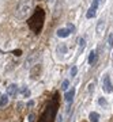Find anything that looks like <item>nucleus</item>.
I'll use <instances>...</instances> for the list:
<instances>
[{
  "instance_id": "obj_3",
  "label": "nucleus",
  "mask_w": 113,
  "mask_h": 122,
  "mask_svg": "<svg viewBox=\"0 0 113 122\" xmlns=\"http://www.w3.org/2000/svg\"><path fill=\"white\" fill-rule=\"evenodd\" d=\"M29 10H30V3H29V1H27V3H22V4L17 8L15 15H17V18L22 19V18L26 16V14L29 12Z\"/></svg>"
},
{
  "instance_id": "obj_10",
  "label": "nucleus",
  "mask_w": 113,
  "mask_h": 122,
  "mask_svg": "<svg viewBox=\"0 0 113 122\" xmlns=\"http://www.w3.org/2000/svg\"><path fill=\"white\" fill-rule=\"evenodd\" d=\"M96 12H97V7H94V5H91L90 8H89V11H87V14H86V16L90 19V18H93V16H96Z\"/></svg>"
},
{
  "instance_id": "obj_22",
  "label": "nucleus",
  "mask_w": 113,
  "mask_h": 122,
  "mask_svg": "<svg viewBox=\"0 0 113 122\" xmlns=\"http://www.w3.org/2000/svg\"><path fill=\"white\" fill-rule=\"evenodd\" d=\"M29 122H34V115H33V114L29 115Z\"/></svg>"
},
{
  "instance_id": "obj_19",
  "label": "nucleus",
  "mask_w": 113,
  "mask_h": 122,
  "mask_svg": "<svg viewBox=\"0 0 113 122\" xmlns=\"http://www.w3.org/2000/svg\"><path fill=\"white\" fill-rule=\"evenodd\" d=\"M101 3V0H93V4L91 5H94V7H97L98 8V4Z\"/></svg>"
},
{
  "instance_id": "obj_2",
  "label": "nucleus",
  "mask_w": 113,
  "mask_h": 122,
  "mask_svg": "<svg viewBox=\"0 0 113 122\" xmlns=\"http://www.w3.org/2000/svg\"><path fill=\"white\" fill-rule=\"evenodd\" d=\"M57 109H59V95L55 94L53 98L49 100V103L46 105L44 113L41 114L38 122H53V119L57 115Z\"/></svg>"
},
{
  "instance_id": "obj_17",
  "label": "nucleus",
  "mask_w": 113,
  "mask_h": 122,
  "mask_svg": "<svg viewBox=\"0 0 113 122\" xmlns=\"http://www.w3.org/2000/svg\"><path fill=\"white\" fill-rule=\"evenodd\" d=\"M76 72H78V68H76V66H72V68H71V76H75Z\"/></svg>"
},
{
  "instance_id": "obj_1",
  "label": "nucleus",
  "mask_w": 113,
  "mask_h": 122,
  "mask_svg": "<svg viewBox=\"0 0 113 122\" xmlns=\"http://www.w3.org/2000/svg\"><path fill=\"white\" fill-rule=\"evenodd\" d=\"M44 22H45V11L42 8H40V7H37L34 10V14L27 19V25H29L30 30L34 34L41 33V30L44 27Z\"/></svg>"
},
{
  "instance_id": "obj_15",
  "label": "nucleus",
  "mask_w": 113,
  "mask_h": 122,
  "mask_svg": "<svg viewBox=\"0 0 113 122\" xmlns=\"http://www.w3.org/2000/svg\"><path fill=\"white\" fill-rule=\"evenodd\" d=\"M22 94H23L25 98H29V96H30V91H29L27 88H23V90H22Z\"/></svg>"
},
{
  "instance_id": "obj_9",
  "label": "nucleus",
  "mask_w": 113,
  "mask_h": 122,
  "mask_svg": "<svg viewBox=\"0 0 113 122\" xmlns=\"http://www.w3.org/2000/svg\"><path fill=\"white\" fill-rule=\"evenodd\" d=\"M8 105V95H1L0 96V107H6Z\"/></svg>"
},
{
  "instance_id": "obj_13",
  "label": "nucleus",
  "mask_w": 113,
  "mask_h": 122,
  "mask_svg": "<svg viewBox=\"0 0 113 122\" xmlns=\"http://www.w3.org/2000/svg\"><path fill=\"white\" fill-rule=\"evenodd\" d=\"M78 44H79V49H80V50H83V49H85V46H86V41H85V38H79L78 39Z\"/></svg>"
},
{
  "instance_id": "obj_4",
  "label": "nucleus",
  "mask_w": 113,
  "mask_h": 122,
  "mask_svg": "<svg viewBox=\"0 0 113 122\" xmlns=\"http://www.w3.org/2000/svg\"><path fill=\"white\" fill-rule=\"evenodd\" d=\"M102 90H104V92H108V94L113 91V86L110 83V77L108 75H105L104 79H102Z\"/></svg>"
},
{
  "instance_id": "obj_8",
  "label": "nucleus",
  "mask_w": 113,
  "mask_h": 122,
  "mask_svg": "<svg viewBox=\"0 0 113 122\" xmlns=\"http://www.w3.org/2000/svg\"><path fill=\"white\" fill-rule=\"evenodd\" d=\"M96 62H97V53L94 52V50H91V52H90V54H89V64L94 65Z\"/></svg>"
},
{
  "instance_id": "obj_21",
  "label": "nucleus",
  "mask_w": 113,
  "mask_h": 122,
  "mask_svg": "<svg viewBox=\"0 0 113 122\" xmlns=\"http://www.w3.org/2000/svg\"><path fill=\"white\" fill-rule=\"evenodd\" d=\"M93 90H94V84H93V83H90V84H89V92H91Z\"/></svg>"
},
{
  "instance_id": "obj_14",
  "label": "nucleus",
  "mask_w": 113,
  "mask_h": 122,
  "mask_svg": "<svg viewBox=\"0 0 113 122\" xmlns=\"http://www.w3.org/2000/svg\"><path fill=\"white\" fill-rule=\"evenodd\" d=\"M105 27V23H104V20H100L98 22V27H97V31H98V34H101L102 33V29Z\"/></svg>"
},
{
  "instance_id": "obj_18",
  "label": "nucleus",
  "mask_w": 113,
  "mask_h": 122,
  "mask_svg": "<svg viewBox=\"0 0 113 122\" xmlns=\"http://www.w3.org/2000/svg\"><path fill=\"white\" fill-rule=\"evenodd\" d=\"M109 46H110V48H113V34L109 35Z\"/></svg>"
},
{
  "instance_id": "obj_24",
  "label": "nucleus",
  "mask_w": 113,
  "mask_h": 122,
  "mask_svg": "<svg viewBox=\"0 0 113 122\" xmlns=\"http://www.w3.org/2000/svg\"><path fill=\"white\" fill-rule=\"evenodd\" d=\"M68 30H70V31H74V30H75V27L72 26L71 23H70V25H68Z\"/></svg>"
},
{
  "instance_id": "obj_23",
  "label": "nucleus",
  "mask_w": 113,
  "mask_h": 122,
  "mask_svg": "<svg viewBox=\"0 0 113 122\" xmlns=\"http://www.w3.org/2000/svg\"><path fill=\"white\" fill-rule=\"evenodd\" d=\"M12 53L15 54V56H21V53H22V52H21V50H14Z\"/></svg>"
},
{
  "instance_id": "obj_7",
  "label": "nucleus",
  "mask_w": 113,
  "mask_h": 122,
  "mask_svg": "<svg viewBox=\"0 0 113 122\" xmlns=\"http://www.w3.org/2000/svg\"><path fill=\"white\" fill-rule=\"evenodd\" d=\"M70 33L71 31L68 30V29H59V30H57V35L61 37V38H67V37L70 35Z\"/></svg>"
},
{
  "instance_id": "obj_11",
  "label": "nucleus",
  "mask_w": 113,
  "mask_h": 122,
  "mask_svg": "<svg viewBox=\"0 0 113 122\" xmlns=\"http://www.w3.org/2000/svg\"><path fill=\"white\" fill-rule=\"evenodd\" d=\"M89 118H90V122H98V119H100V114L98 113H91L90 115H89Z\"/></svg>"
},
{
  "instance_id": "obj_16",
  "label": "nucleus",
  "mask_w": 113,
  "mask_h": 122,
  "mask_svg": "<svg viewBox=\"0 0 113 122\" xmlns=\"http://www.w3.org/2000/svg\"><path fill=\"white\" fill-rule=\"evenodd\" d=\"M68 84H70V83H68V80H64L63 84H61V90H64V91H65V90L68 88Z\"/></svg>"
},
{
  "instance_id": "obj_6",
  "label": "nucleus",
  "mask_w": 113,
  "mask_h": 122,
  "mask_svg": "<svg viewBox=\"0 0 113 122\" xmlns=\"http://www.w3.org/2000/svg\"><path fill=\"white\" fill-rule=\"evenodd\" d=\"M74 96H75V88H71L70 91L65 92V100H67V103H72V100H74Z\"/></svg>"
},
{
  "instance_id": "obj_5",
  "label": "nucleus",
  "mask_w": 113,
  "mask_h": 122,
  "mask_svg": "<svg viewBox=\"0 0 113 122\" xmlns=\"http://www.w3.org/2000/svg\"><path fill=\"white\" fill-rule=\"evenodd\" d=\"M7 95L11 96V98H17L18 95V86L17 84H10L7 87Z\"/></svg>"
},
{
  "instance_id": "obj_12",
  "label": "nucleus",
  "mask_w": 113,
  "mask_h": 122,
  "mask_svg": "<svg viewBox=\"0 0 113 122\" xmlns=\"http://www.w3.org/2000/svg\"><path fill=\"white\" fill-rule=\"evenodd\" d=\"M65 52H67V48H65V45H59L57 46V53H60V54H65Z\"/></svg>"
},
{
  "instance_id": "obj_20",
  "label": "nucleus",
  "mask_w": 113,
  "mask_h": 122,
  "mask_svg": "<svg viewBox=\"0 0 113 122\" xmlns=\"http://www.w3.org/2000/svg\"><path fill=\"white\" fill-rule=\"evenodd\" d=\"M100 105L101 106H108V103H106V100H105V99H102V98H101V99H100Z\"/></svg>"
}]
</instances>
